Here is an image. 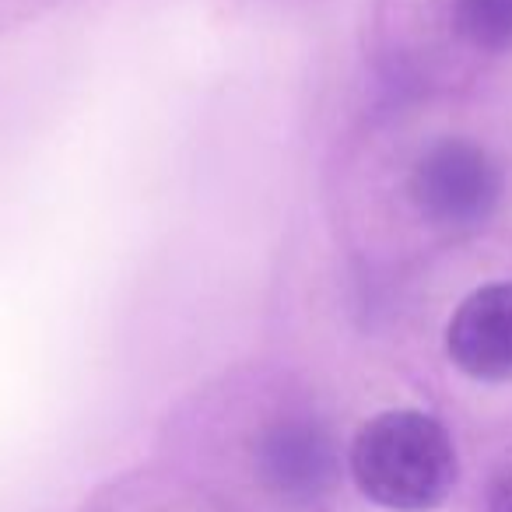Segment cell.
<instances>
[{
	"instance_id": "1",
	"label": "cell",
	"mask_w": 512,
	"mask_h": 512,
	"mask_svg": "<svg viewBox=\"0 0 512 512\" xmlns=\"http://www.w3.org/2000/svg\"><path fill=\"white\" fill-rule=\"evenodd\" d=\"M351 474L372 502L397 512H425L453 491L456 449L432 414L386 411L358 428Z\"/></svg>"
},
{
	"instance_id": "2",
	"label": "cell",
	"mask_w": 512,
	"mask_h": 512,
	"mask_svg": "<svg viewBox=\"0 0 512 512\" xmlns=\"http://www.w3.org/2000/svg\"><path fill=\"white\" fill-rule=\"evenodd\" d=\"M502 197L495 158L474 141L446 137L418 158L411 172V200L428 221L470 228L491 218Z\"/></svg>"
},
{
	"instance_id": "3",
	"label": "cell",
	"mask_w": 512,
	"mask_h": 512,
	"mask_svg": "<svg viewBox=\"0 0 512 512\" xmlns=\"http://www.w3.org/2000/svg\"><path fill=\"white\" fill-rule=\"evenodd\" d=\"M337 442L309 414L281 418L256 442V474L278 498L316 502L337 484Z\"/></svg>"
},
{
	"instance_id": "4",
	"label": "cell",
	"mask_w": 512,
	"mask_h": 512,
	"mask_svg": "<svg viewBox=\"0 0 512 512\" xmlns=\"http://www.w3.org/2000/svg\"><path fill=\"white\" fill-rule=\"evenodd\" d=\"M449 358L484 383L512 379V285H484L460 302L446 330Z\"/></svg>"
},
{
	"instance_id": "5",
	"label": "cell",
	"mask_w": 512,
	"mask_h": 512,
	"mask_svg": "<svg viewBox=\"0 0 512 512\" xmlns=\"http://www.w3.org/2000/svg\"><path fill=\"white\" fill-rule=\"evenodd\" d=\"M453 25L474 50H509L512 0H453Z\"/></svg>"
},
{
	"instance_id": "6",
	"label": "cell",
	"mask_w": 512,
	"mask_h": 512,
	"mask_svg": "<svg viewBox=\"0 0 512 512\" xmlns=\"http://www.w3.org/2000/svg\"><path fill=\"white\" fill-rule=\"evenodd\" d=\"M488 512H512V453L498 460L488 484Z\"/></svg>"
}]
</instances>
